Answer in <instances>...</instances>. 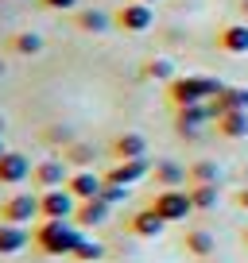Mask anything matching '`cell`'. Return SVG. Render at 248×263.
Returning <instances> with one entry per match:
<instances>
[{"mask_svg": "<svg viewBox=\"0 0 248 263\" xmlns=\"http://www.w3.org/2000/svg\"><path fill=\"white\" fill-rule=\"evenodd\" d=\"M39 217V194H8L0 201V221L4 224H31Z\"/></svg>", "mask_w": 248, "mask_h": 263, "instance_id": "obj_6", "label": "cell"}, {"mask_svg": "<svg viewBox=\"0 0 248 263\" xmlns=\"http://www.w3.org/2000/svg\"><path fill=\"white\" fill-rule=\"evenodd\" d=\"M214 116H225V112H248V85H225L214 101Z\"/></svg>", "mask_w": 248, "mask_h": 263, "instance_id": "obj_14", "label": "cell"}, {"mask_svg": "<svg viewBox=\"0 0 248 263\" xmlns=\"http://www.w3.org/2000/svg\"><path fill=\"white\" fill-rule=\"evenodd\" d=\"M0 136H4V116H0Z\"/></svg>", "mask_w": 248, "mask_h": 263, "instance_id": "obj_32", "label": "cell"}, {"mask_svg": "<svg viewBox=\"0 0 248 263\" xmlns=\"http://www.w3.org/2000/svg\"><path fill=\"white\" fill-rule=\"evenodd\" d=\"M225 85L217 78H206V74H186V78H174L167 82V101L174 108H186V105H206L221 93Z\"/></svg>", "mask_w": 248, "mask_h": 263, "instance_id": "obj_2", "label": "cell"}, {"mask_svg": "<svg viewBox=\"0 0 248 263\" xmlns=\"http://www.w3.org/2000/svg\"><path fill=\"white\" fill-rule=\"evenodd\" d=\"M190 190V201H194V209H214L217 205V182H194V186H186Z\"/></svg>", "mask_w": 248, "mask_h": 263, "instance_id": "obj_24", "label": "cell"}, {"mask_svg": "<svg viewBox=\"0 0 248 263\" xmlns=\"http://www.w3.org/2000/svg\"><path fill=\"white\" fill-rule=\"evenodd\" d=\"M151 24H155V12H151V4H140V0H128V4H120L113 12V27H120L128 35L151 31Z\"/></svg>", "mask_w": 248, "mask_h": 263, "instance_id": "obj_4", "label": "cell"}, {"mask_svg": "<svg viewBox=\"0 0 248 263\" xmlns=\"http://www.w3.org/2000/svg\"><path fill=\"white\" fill-rule=\"evenodd\" d=\"M109 217H113V205H109L105 197L78 201V209H74V224H78V229H97V224H105Z\"/></svg>", "mask_w": 248, "mask_h": 263, "instance_id": "obj_10", "label": "cell"}, {"mask_svg": "<svg viewBox=\"0 0 248 263\" xmlns=\"http://www.w3.org/2000/svg\"><path fill=\"white\" fill-rule=\"evenodd\" d=\"M237 205H240V209H248V186H244V190H237Z\"/></svg>", "mask_w": 248, "mask_h": 263, "instance_id": "obj_29", "label": "cell"}, {"mask_svg": "<svg viewBox=\"0 0 248 263\" xmlns=\"http://www.w3.org/2000/svg\"><path fill=\"white\" fill-rule=\"evenodd\" d=\"M186 186H194V182H221V166L214 163V159H198V163L186 166Z\"/></svg>", "mask_w": 248, "mask_h": 263, "instance_id": "obj_23", "label": "cell"}, {"mask_svg": "<svg viewBox=\"0 0 248 263\" xmlns=\"http://www.w3.org/2000/svg\"><path fill=\"white\" fill-rule=\"evenodd\" d=\"M31 244V232L24 224H4L0 221V255H16Z\"/></svg>", "mask_w": 248, "mask_h": 263, "instance_id": "obj_18", "label": "cell"}, {"mask_svg": "<svg viewBox=\"0 0 248 263\" xmlns=\"http://www.w3.org/2000/svg\"><path fill=\"white\" fill-rule=\"evenodd\" d=\"M140 4H159V0H140Z\"/></svg>", "mask_w": 248, "mask_h": 263, "instance_id": "obj_33", "label": "cell"}, {"mask_svg": "<svg viewBox=\"0 0 248 263\" xmlns=\"http://www.w3.org/2000/svg\"><path fill=\"white\" fill-rule=\"evenodd\" d=\"M74 27H78V31H85V35H101V31L113 27V16L101 12V8H78L74 12Z\"/></svg>", "mask_w": 248, "mask_h": 263, "instance_id": "obj_17", "label": "cell"}, {"mask_svg": "<svg viewBox=\"0 0 248 263\" xmlns=\"http://www.w3.org/2000/svg\"><path fill=\"white\" fill-rule=\"evenodd\" d=\"M244 244H248V229H244Z\"/></svg>", "mask_w": 248, "mask_h": 263, "instance_id": "obj_35", "label": "cell"}, {"mask_svg": "<svg viewBox=\"0 0 248 263\" xmlns=\"http://www.w3.org/2000/svg\"><path fill=\"white\" fill-rule=\"evenodd\" d=\"M113 159H148V140L140 132H120L113 143H109Z\"/></svg>", "mask_w": 248, "mask_h": 263, "instance_id": "obj_15", "label": "cell"}, {"mask_svg": "<svg viewBox=\"0 0 248 263\" xmlns=\"http://www.w3.org/2000/svg\"><path fill=\"white\" fill-rule=\"evenodd\" d=\"M31 159L20 155V151H8V155L0 159V186H20V182L31 178Z\"/></svg>", "mask_w": 248, "mask_h": 263, "instance_id": "obj_12", "label": "cell"}, {"mask_svg": "<svg viewBox=\"0 0 248 263\" xmlns=\"http://www.w3.org/2000/svg\"><path fill=\"white\" fill-rule=\"evenodd\" d=\"M217 47L225 54H248V24H225L217 31Z\"/></svg>", "mask_w": 248, "mask_h": 263, "instance_id": "obj_16", "label": "cell"}, {"mask_svg": "<svg viewBox=\"0 0 248 263\" xmlns=\"http://www.w3.org/2000/svg\"><path fill=\"white\" fill-rule=\"evenodd\" d=\"M144 78H151V82H174V62L171 58H148L144 62Z\"/></svg>", "mask_w": 248, "mask_h": 263, "instance_id": "obj_25", "label": "cell"}, {"mask_svg": "<svg viewBox=\"0 0 248 263\" xmlns=\"http://www.w3.org/2000/svg\"><path fill=\"white\" fill-rule=\"evenodd\" d=\"M148 174H151L148 159H116V163L105 171V182H116V186H128V190H132L136 182H144Z\"/></svg>", "mask_w": 248, "mask_h": 263, "instance_id": "obj_8", "label": "cell"}, {"mask_svg": "<svg viewBox=\"0 0 248 263\" xmlns=\"http://www.w3.org/2000/svg\"><path fill=\"white\" fill-rule=\"evenodd\" d=\"M217 116H214V105H186V108H179V112H174V128H179V136H198L202 128H206V124H214Z\"/></svg>", "mask_w": 248, "mask_h": 263, "instance_id": "obj_7", "label": "cell"}, {"mask_svg": "<svg viewBox=\"0 0 248 263\" xmlns=\"http://www.w3.org/2000/svg\"><path fill=\"white\" fill-rule=\"evenodd\" d=\"M4 155H8V147H4V136H0V159H4Z\"/></svg>", "mask_w": 248, "mask_h": 263, "instance_id": "obj_30", "label": "cell"}, {"mask_svg": "<svg viewBox=\"0 0 248 263\" xmlns=\"http://www.w3.org/2000/svg\"><path fill=\"white\" fill-rule=\"evenodd\" d=\"M101 197H105L109 205H120L124 197H128V186H116V182H105V190H101Z\"/></svg>", "mask_w": 248, "mask_h": 263, "instance_id": "obj_27", "label": "cell"}, {"mask_svg": "<svg viewBox=\"0 0 248 263\" xmlns=\"http://www.w3.org/2000/svg\"><path fill=\"white\" fill-rule=\"evenodd\" d=\"M8 50H12V54L31 58V54H39V50H43V35L39 31H16L8 39Z\"/></svg>", "mask_w": 248, "mask_h": 263, "instance_id": "obj_22", "label": "cell"}, {"mask_svg": "<svg viewBox=\"0 0 248 263\" xmlns=\"http://www.w3.org/2000/svg\"><path fill=\"white\" fill-rule=\"evenodd\" d=\"M0 78H4V62H0Z\"/></svg>", "mask_w": 248, "mask_h": 263, "instance_id": "obj_34", "label": "cell"}, {"mask_svg": "<svg viewBox=\"0 0 248 263\" xmlns=\"http://www.w3.org/2000/svg\"><path fill=\"white\" fill-rule=\"evenodd\" d=\"M39 8H50V12H78V0H39Z\"/></svg>", "mask_w": 248, "mask_h": 263, "instance_id": "obj_28", "label": "cell"}, {"mask_svg": "<svg viewBox=\"0 0 248 263\" xmlns=\"http://www.w3.org/2000/svg\"><path fill=\"white\" fill-rule=\"evenodd\" d=\"M214 124H217V136H225V140H244L248 136V112H225Z\"/></svg>", "mask_w": 248, "mask_h": 263, "instance_id": "obj_21", "label": "cell"}, {"mask_svg": "<svg viewBox=\"0 0 248 263\" xmlns=\"http://www.w3.org/2000/svg\"><path fill=\"white\" fill-rule=\"evenodd\" d=\"M66 190L78 197V201H90V197H101L105 190V174H93V171H74L66 182Z\"/></svg>", "mask_w": 248, "mask_h": 263, "instance_id": "obj_13", "label": "cell"}, {"mask_svg": "<svg viewBox=\"0 0 248 263\" xmlns=\"http://www.w3.org/2000/svg\"><path fill=\"white\" fill-rule=\"evenodd\" d=\"M163 217L155 213V209H140V213L132 217V221H128V229H132V236H140V240H151V236H159V232H163Z\"/></svg>", "mask_w": 248, "mask_h": 263, "instance_id": "obj_19", "label": "cell"}, {"mask_svg": "<svg viewBox=\"0 0 248 263\" xmlns=\"http://www.w3.org/2000/svg\"><path fill=\"white\" fill-rule=\"evenodd\" d=\"M82 236L85 232L78 229V224H70V221H43V224H35L31 244L39 248L43 255H74V248L82 244Z\"/></svg>", "mask_w": 248, "mask_h": 263, "instance_id": "obj_1", "label": "cell"}, {"mask_svg": "<svg viewBox=\"0 0 248 263\" xmlns=\"http://www.w3.org/2000/svg\"><path fill=\"white\" fill-rule=\"evenodd\" d=\"M182 248H186V255L206 259V255L217 252V240H214V232H206V229H190L186 236H182Z\"/></svg>", "mask_w": 248, "mask_h": 263, "instance_id": "obj_20", "label": "cell"}, {"mask_svg": "<svg viewBox=\"0 0 248 263\" xmlns=\"http://www.w3.org/2000/svg\"><path fill=\"white\" fill-rule=\"evenodd\" d=\"M74 209H78V197L70 194L66 186L62 190H43L39 194V217L43 221H74Z\"/></svg>", "mask_w": 248, "mask_h": 263, "instance_id": "obj_5", "label": "cell"}, {"mask_svg": "<svg viewBox=\"0 0 248 263\" xmlns=\"http://www.w3.org/2000/svg\"><path fill=\"white\" fill-rule=\"evenodd\" d=\"M240 12H244V16H248V0H240Z\"/></svg>", "mask_w": 248, "mask_h": 263, "instance_id": "obj_31", "label": "cell"}, {"mask_svg": "<svg viewBox=\"0 0 248 263\" xmlns=\"http://www.w3.org/2000/svg\"><path fill=\"white\" fill-rule=\"evenodd\" d=\"M151 209L163 217L167 224H179L194 213V201H190V190H159L151 197Z\"/></svg>", "mask_w": 248, "mask_h": 263, "instance_id": "obj_3", "label": "cell"}, {"mask_svg": "<svg viewBox=\"0 0 248 263\" xmlns=\"http://www.w3.org/2000/svg\"><path fill=\"white\" fill-rule=\"evenodd\" d=\"M151 178H155L159 190H182L190 182L186 178V166L174 163V159H155V163H151Z\"/></svg>", "mask_w": 248, "mask_h": 263, "instance_id": "obj_11", "label": "cell"}, {"mask_svg": "<svg viewBox=\"0 0 248 263\" xmlns=\"http://www.w3.org/2000/svg\"><path fill=\"white\" fill-rule=\"evenodd\" d=\"M70 174H74V171H70L62 159H47V163H39L31 171V186L39 190V194H43V190H62L70 182Z\"/></svg>", "mask_w": 248, "mask_h": 263, "instance_id": "obj_9", "label": "cell"}, {"mask_svg": "<svg viewBox=\"0 0 248 263\" xmlns=\"http://www.w3.org/2000/svg\"><path fill=\"white\" fill-rule=\"evenodd\" d=\"M101 255H105V244H101V240H93V236H82V244L74 248V255H70V259H78V263H97Z\"/></svg>", "mask_w": 248, "mask_h": 263, "instance_id": "obj_26", "label": "cell"}]
</instances>
